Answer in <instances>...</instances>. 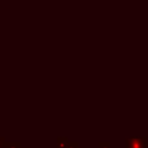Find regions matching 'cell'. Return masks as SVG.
<instances>
[{"label": "cell", "mask_w": 148, "mask_h": 148, "mask_svg": "<svg viewBox=\"0 0 148 148\" xmlns=\"http://www.w3.org/2000/svg\"><path fill=\"white\" fill-rule=\"evenodd\" d=\"M147 140L145 136L140 138H127L125 140L126 148H146L147 146Z\"/></svg>", "instance_id": "1"}, {"label": "cell", "mask_w": 148, "mask_h": 148, "mask_svg": "<svg viewBox=\"0 0 148 148\" xmlns=\"http://www.w3.org/2000/svg\"><path fill=\"white\" fill-rule=\"evenodd\" d=\"M68 138L67 136H58L57 138V148H66L68 145Z\"/></svg>", "instance_id": "2"}, {"label": "cell", "mask_w": 148, "mask_h": 148, "mask_svg": "<svg viewBox=\"0 0 148 148\" xmlns=\"http://www.w3.org/2000/svg\"><path fill=\"white\" fill-rule=\"evenodd\" d=\"M3 148H21L20 141H6Z\"/></svg>", "instance_id": "3"}, {"label": "cell", "mask_w": 148, "mask_h": 148, "mask_svg": "<svg viewBox=\"0 0 148 148\" xmlns=\"http://www.w3.org/2000/svg\"><path fill=\"white\" fill-rule=\"evenodd\" d=\"M79 147V142L77 141H69L68 145L66 146V148H77Z\"/></svg>", "instance_id": "4"}, {"label": "cell", "mask_w": 148, "mask_h": 148, "mask_svg": "<svg viewBox=\"0 0 148 148\" xmlns=\"http://www.w3.org/2000/svg\"><path fill=\"white\" fill-rule=\"evenodd\" d=\"M99 148H110V142L109 141H101L98 143Z\"/></svg>", "instance_id": "5"}, {"label": "cell", "mask_w": 148, "mask_h": 148, "mask_svg": "<svg viewBox=\"0 0 148 148\" xmlns=\"http://www.w3.org/2000/svg\"><path fill=\"white\" fill-rule=\"evenodd\" d=\"M5 143H6L5 138H3V136H0V147H3V146H5Z\"/></svg>", "instance_id": "6"}, {"label": "cell", "mask_w": 148, "mask_h": 148, "mask_svg": "<svg viewBox=\"0 0 148 148\" xmlns=\"http://www.w3.org/2000/svg\"><path fill=\"white\" fill-rule=\"evenodd\" d=\"M21 148H30V147H21Z\"/></svg>", "instance_id": "7"}, {"label": "cell", "mask_w": 148, "mask_h": 148, "mask_svg": "<svg viewBox=\"0 0 148 148\" xmlns=\"http://www.w3.org/2000/svg\"><path fill=\"white\" fill-rule=\"evenodd\" d=\"M77 148H83V147H81V146H79V147H77Z\"/></svg>", "instance_id": "8"}, {"label": "cell", "mask_w": 148, "mask_h": 148, "mask_svg": "<svg viewBox=\"0 0 148 148\" xmlns=\"http://www.w3.org/2000/svg\"><path fill=\"white\" fill-rule=\"evenodd\" d=\"M146 148H148V142H147V146H146Z\"/></svg>", "instance_id": "9"}]
</instances>
